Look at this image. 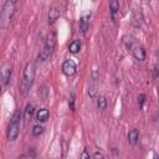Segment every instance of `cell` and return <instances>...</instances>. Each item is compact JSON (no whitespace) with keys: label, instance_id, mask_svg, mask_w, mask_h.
<instances>
[{"label":"cell","instance_id":"obj_18","mask_svg":"<svg viewBox=\"0 0 159 159\" xmlns=\"http://www.w3.org/2000/svg\"><path fill=\"white\" fill-rule=\"evenodd\" d=\"M144 102H145V94L140 93V94L138 96V103H139V107H140V108H143Z\"/></svg>","mask_w":159,"mask_h":159},{"label":"cell","instance_id":"obj_8","mask_svg":"<svg viewBox=\"0 0 159 159\" xmlns=\"http://www.w3.org/2000/svg\"><path fill=\"white\" fill-rule=\"evenodd\" d=\"M132 53H133L134 58L138 60V61H144L145 60V50H144L143 46H135V47H133Z\"/></svg>","mask_w":159,"mask_h":159},{"label":"cell","instance_id":"obj_17","mask_svg":"<svg viewBox=\"0 0 159 159\" xmlns=\"http://www.w3.org/2000/svg\"><path fill=\"white\" fill-rule=\"evenodd\" d=\"M97 103H98V108H99L101 111H104V109H106V107H107V99H106V97L99 96Z\"/></svg>","mask_w":159,"mask_h":159},{"label":"cell","instance_id":"obj_23","mask_svg":"<svg viewBox=\"0 0 159 159\" xmlns=\"http://www.w3.org/2000/svg\"><path fill=\"white\" fill-rule=\"evenodd\" d=\"M1 88H2V84L0 83V92H1Z\"/></svg>","mask_w":159,"mask_h":159},{"label":"cell","instance_id":"obj_9","mask_svg":"<svg viewBox=\"0 0 159 159\" xmlns=\"http://www.w3.org/2000/svg\"><path fill=\"white\" fill-rule=\"evenodd\" d=\"M58 17H60V10L56 6H52L50 9V11H48V24L53 25Z\"/></svg>","mask_w":159,"mask_h":159},{"label":"cell","instance_id":"obj_19","mask_svg":"<svg viewBox=\"0 0 159 159\" xmlns=\"http://www.w3.org/2000/svg\"><path fill=\"white\" fill-rule=\"evenodd\" d=\"M68 106H70V109L71 111H75V94L71 96V98L68 101Z\"/></svg>","mask_w":159,"mask_h":159},{"label":"cell","instance_id":"obj_12","mask_svg":"<svg viewBox=\"0 0 159 159\" xmlns=\"http://www.w3.org/2000/svg\"><path fill=\"white\" fill-rule=\"evenodd\" d=\"M109 11H111L112 19H114L116 14L119 11V2H118V0H111V2H109Z\"/></svg>","mask_w":159,"mask_h":159},{"label":"cell","instance_id":"obj_7","mask_svg":"<svg viewBox=\"0 0 159 159\" xmlns=\"http://www.w3.org/2000/svg\"><path fill=\"white\" fill-rule=\"evenodd\" d=\"M89 17H91V12H87L80 20V30H81L82 35H86V32L89 27Z\"/></svg>","mask_w":159,"mask_h":159},{"label":"cell","instance_id":"obj_6","mask_svg":"<svg viewBox=\"0 0 159 159\" xmlns=\"http://www.w3.org/2000/svg\"><path fill=\"white\" fill-rule=\"evenodd\" d=\"M77 71V66H76V62L73 60H66L63 63H62V72L63 75L66 76H73Z\"/></svg>","mask_w":159,"mask_h":159},{"label":"cell","instance_id":"obj_10","mask_svg":"<svg viewBox=\"0 0 159 159\" xmlns=\"http://www.w3.org/2000/svg\"><path fill=\"white\" fill-rule=\"evenodd\" d=\"M48 117H50V112H48V109H46V108L39 109V112L36 113V118H37V120L41 122V123L46 122V120L48 119Z\"/></svg>","mask_w":159,"mask_h":159},{"label":"cell","instance_id":"obj_20","mask_svg":"<svg viewBox=\"0 0 159 159\" xmlns=\"http://www.w3.org/2000/svg\"><path fill=\"white\" fill-rule=\"evenodd\" d=\"M158 72H159V68H158V66H155L154 70H153V78H154V80L158 78Z\"/></svg>","mask_w":159,"mask_h":159},{"label":"cell","instance_id":"obj_14","mask_svg":"<svg viewBox=\"0 0 159 159\" xmlns=\"http://www.w3.org/2000/svg\"><path fill=\"white\" fill-rule=\"evenodd\" d=\"M68 50H70L71 53H77V52H80V50H81V42H80L78 40H73V41L68 45Z\"/></svg>","mask_w":159,"mask_h":159},{"label":"cell","instance_id":"obj_22","mask_svg":"<svg viewBox=\"0 0 159 159\" xmlns=\"http://www.w3.org/2000/svg\"><path fill=\"white\" fill-rule=\"evenodd\" d=\"M81 158H82V159H88V158H89V154H88L86 150H83V153L81 154Z\"/></svg>","mask_w":159,"mask_h":159},{"label":"cell","instance_id":"obj_15","mask_svg":"<svg viewBox=\"0 0 159 159\" xmlns=\"http://www.w3.org/2000/svg\"><path fill=\"white\" fill-rule=\"evenodd\" d=\"M122 41H123V43L125 45V47H127L128 50L132 48V46H133V43H134L133 36H129V35H124L123 39H122Z\"/></svg>","mask_w":159,"mask_h":159},{"label":"cell","instance_id":"obj_11","mask_svg":"<svg viewBox=\"0 0 159 159\" xmlns=\"http://www.w3.org/2000/svg\"><path fill=\"white\" fill-rule=\"evenodd\" d=\"M138 139H139V133L137 129H130L129 133H128V143L130 145H135L138 143Z\"/></svg>","mask_w":159,"mask_h":159},{"label":"cell","instance_id":"obj_4","mask_svg":"<svg viewBox=\"0 0 159 159\" xmlns=\"http://www.w3.org/2000/svg\"><path fill=\"white\" fill-rule=\"evenodd\" d=\"M56 47V34L55 32H50L45 40V45L42 47V50L40 51L39 56H37V61L39 62H45L55 51Z\"/></svg>","mask_w":159,"mask_h":159},{"label":"cell","instance_id":"obj_13","mask_svg":"<svg viewBox=\"0 0 159 159\" xmlns=\"http://www.w3.org/2000/svg\"><path fill=\"white\" fill-rule=\"evenodd\" d=\"M34 112H35V106H34L32 103H29V104L26 106V108H25L24 118H25L26 120H30L31 117H32V114H34Z\"/></svg>","mask_w":159,"mask_h":159},{"label":"cell","instance_id":"obj_21","mask_svg":"<svg viewBox=\"0 0 159 159\" xmlns=\"http://www.w3.org/2000/svg\"><path fill=\"white\" fill-rule=\"evenodd\" d=\"M93 157H94L96 159H98V158H104V154H103V153H101V152H96Z\"/></svg>","mask_w":159,"mask_h":159},{"label":"cell","instance_id":"obj_5","mask_svg":"<svg viewBox=\"0 0 159 159\" xmlns=\"http://www.w3.org/2000/svg\"><path fill=\"white\" fill-rule=\"evenodd\" d=\"M11 73H12V63L10 61L4 62L0 66V83L2 86H7L11 78Z\"/></svg>","mask_w":159,"mask_h":159},{"label":"cell","instance_id":"obj_16","mask_svg":"<svg viewBox=\"0 0 159 159\" xmlns=\"http://www.w3.org/2000/svg\"><path fill=\"white\" fill-rule=\"evenodd\" d=\"M42 132H43V127L40 125V124L34 125V127H32V130H31V133H32L34 137H40V135L42 134Z\"/></svg>","mask_w":159,"mask_h":159},{"label":"cell","instance_id":"obj_1","mask_svg":"<svg viewBox=\"0 0 159 159\" xmlns=\"http://www.w3.org/2000/svg\"><path fill=\"white\" fill-rule=\"evenodd\" d=\"M35 80V65L34 62H26L24 70H22V77L20 81V92L22 94H26L30 88L32 87Z\"/></svg>","mask_w":159,"mask_h":159},{"label":"cell","instance_id":"obj_3","mask_svg":"<svg viewBox=\"0 0 159 159\" xmlns=\"http://www.w3.org/2000/svg\"><path fill=\"white\" fill-rule=\"evenodd\" d=\"M20 124H21V113H20V109H15V112L10 119V123L7 125V130H6L7 140H10V142L16 140V138L20 133Z\"/></svg>","mask_w":159,"mask_h":159},{"label":"cell","instance_id":"obj_2","mask_svg":"<svg viewBox=\"0 0 159 159\" xmlns=\"http://www.w3.org/2000/svg\"><path fill=\"white\" fill-rule=\"evenodd\" d=\"M16 5H17V0H5L4 6L0 11V29L9 27L12 17H14Z\"/></svg>","mask_w":159,"mask_h":159}]
</instances>
